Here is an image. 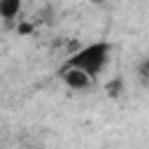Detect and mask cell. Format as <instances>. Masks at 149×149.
<instances>
[{
	"label": "cell",
	"instance_id": "obj_1",
	"mask_svg": "<svg viewBox=\"0 0 149 149\" xmlns=\"http://www.w3.org/2000/svg\"><path fill=\"white\" fill-rule=\"evenodd\" d=\"M107 54H109V47L105 42H93V44L84 47L81 51H77L74 56H70L63 68H77V70H84L88 77H93L107 63Z\"/></svg>",
	"mask_w": 149,
	"mask_h": 149
},
{
	"label": "cell",
	"instance_id": "obj_2",
	"mask_svg": "<svg viewBox=\"0 0 149 149\" xmlns=\"http://www.w3.org/2000/svg\"><path fill=\"white\" fill-rule=\"evenodd\" d=\"M61 74H63V81L74 91H81V88H86L91 84V77L84 70H77V68H63Z\"/></svg>",
	"mask_w": 149,
	"mask_h": 149
},
{
	"label": "cell",
	"instance_id": "obj_3",
	"mask_svg": "<svg viewBox=\"0 0 149 149\" xmlns=\"http://www.w3.org/2000/svg\"><path fill=\"white\" fill-rule=\"evenodd\" d=\"M21 9V0H0V16L2 19H14Z\"/></svg>",
	"mask_w": 149,
	"mask_h": 149
},
{
	"label": "cell",
	"instance_id": "obj_4",
	"mask_svg": "<svg viewBox=\"0 0 149 149\" xmlns=\"http://www.w3.org/2000/svg\"><path fill=\"white\" fill-rule=\"evenodd\" d=\"M140 81L149 86V58H147V61L140 65Z\"/></svg>",
	"mask_w": 149,
	"mask_h": 149
}]
</instances>
